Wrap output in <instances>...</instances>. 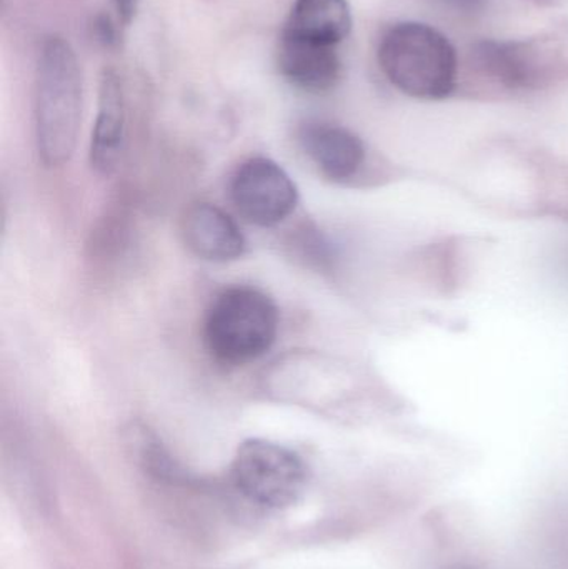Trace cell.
<instances>
[{
    "label": "cell",
    "mask_w": 568,
    "mask_h": 569,
    "mask_svg": "<svg viewBox=\"0 0 568 569\" xmlns=\"http://www.w3.org/2000/svg\"><path fill=\"white\" fill-rule=\"evenodd\" d=\"M277 66L287 82L307 92L332 90L342 76V60L336 47L320 46L283 32L280 33Z\"/></svg>",
    "instance_id": "ba28073f"
},
{
    "label": "cell",
    "mask_w": 568,
    "mask_h": 569,
    "mask_svg": "<svg viewBox=\"0 0 568 569\" xmlns=\"http://www.w3.org/2000/svg\"><path fill=\"white\" fill-rule=\"evenodd\" d=\"M230 480L247 500L280 510L296 503L303 493L307 467L290 448L250 438L237 448Z\"/></svg>",
    "instance_id": "277c9868"
},
{
    "label": "cell",
    "mask_w": 568,
    "mask_h": 569,
    "mask_svg": "<svg viewBox=\"0 0 568 569\" xmlns=\"http://www.w3.org/2000/svg\"><path fill=\"white\" fill-rule=\"evenodd\" d=\"M454 569H472V568H464V567H459V568H454Z\"/></svg>",
    "instance_id": "4fadbf2b"
},
{
    "label": "cell",
    "mask_w": 568,
    "mask_h": 569,
    "mask_svg": "<svg viewBox=\"0 0 568 569\" xmlns=\"http://www.w3.org/2000/svg\"><path fill=\"white\" fill-rule=\"evenodd\" d=\"M230 197L247 222L276 227L296 210L299 192L279 163L266 157H253L233 173Z\"/></svg>",
    "instance_id": "5b68a950"
},
{
    "label": "cell",
    "mask_w": 568,
    "mask_h": 569,
    "mask_svg": "<svg viewBox=\"0 0 568 569\" xmlns=\"http://www.w3.org/2000/svg\"><path fill=\"white\" fill-rule=\"evenodd\" d=\"M182 232L187 247L209 262H232L246 252V237L236 220L210 203H199L187 212Z\"/></svg>",
    "instance_id": "9c48e42d"
},
{
    "label": "cell",
    "mask_w": 568,
    "mask_h": 569,
    "mask_svg": "<svg viewBox=\"0 0 568 569\" xmlns=\"http://www.w3.org/2000/svg\"><path fill=\"white\" fill-rule=\"evenodd\" d=\"M279 310L269 295L252 287L222 291L210 305L203 340L216 360L246 365L276 343Z\"/></svg>",
    "instance_id": "3957f363"
},
{
    "label": "cell",
    "mask_w": 568,
    "mask_h": 569,
    "mask_svg": "<svg viewBox=\"0 0 568 569\" xmlns=\"http://www.w3.org/2000/svg\"><path fill=\"white\" fill-rule=\"evenodd\" d=\"M82 120V73L70 43L47 37L36 72V137L46 167H62L72 159Z\"/></svg>",
    "instance_id": "6da1fadb"
},
{
    "label": "cell",
    "mask_w": 568,
    "mask_h": 569,
    "mask_svg": "<svg viewBox=\"0 0 568 569\" xmlns=\"http://www.w3.org/2000/svg\"><path fill=\"white\" fill-rule=\"evenodd\" d=\"M352 30L347 0H296L282 32L320 46L337 47Z\"/></svg>",
    "instance_id": "30bf717a"
},
{
    "label": "cell",
    "mask_w": 568,
    "mask_h": 569,
    "mask_svg": "<svg viewBox=\"0 0 568 569\" xmlns=\"http://www.w3.org/2000/svg\"><path fill=\"white\" fill-rule=\"evenodd\" d=\"M300 143L322 176L333 182L357 179L366 166L367 150L362 140L333 123L310 122L300 130Z\"/></svg>",
    "instance_id": "8992f818"
},
{
    "label": "cell",
    "mask_w": 568,
    "mask_h": 569,
    "mask_svg": "<svg viewBox=\"0 0 568 569\" xmlns=\"http://www.w3.org/2000/svg\"><path fill=\"white\" fill-rule=\"evenodd\" d=\"M126 129V87L117 70L106 69L100 76L99 112L90 143V163L102 176H110L119 166Z\"/></svg>",
    "instance_id": "52a82bcc"
},
{
    "label": "cell",
    "mask_w": 568,
    "mask_h": 569,
    "mask_svg": "<svg viewBox=\"0 0 568 569\" xmlns=\"http://www.w3.org/2000/svg\"><path fill=\"white\" fill-rule=\"evenodd\" d=\"M377 59L389 82L413 99H446L456 89V49L442 32L427 23L399 22L390 27L380 39Z\"/></svg>",
    "instance_id": "7a4b0ae2"
},
{
    "label": "cell",
    "mask_w": 568,
    "mask_h": 569,
    "mask_svg": "<svg viewBox=\"0 0 568 569\" xmlns=\"http://www.w3.org/2000/svg\"><path fill=\"white\" fill-rule=\"evenodd\" d=\"M110 2H112L117 17H119V22L122 26H129L136 19L139 0H110Z\"/></svg>",
    "instance_id": "7c38bea8"
},
{
    "label": "cell",
    "mask_w": 568,
    "mask_h": 569,
    "mask_svg": "<svg viewBox=\"0 0 568 569\" xmlns=\"http://www.w3.org/2000/svg\"><path fill=\"white\" fill-rule=\"evenodd\" d=\"M90 29H92L93 39L100 46L107 47V49H113V47L119 46V29H117L116 22L106 13H99V16L93 17Z\"/></svg>",
    "instance_id": "8fae6325"
}]
</instances>
